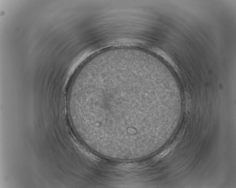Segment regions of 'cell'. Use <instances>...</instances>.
<instances>
[{
    "label": "cell",
    "mask_w": 236,
    "mask_h": 188,
    "mask_svg": "<svg viewBox=\"0 0 236 188\" xmlns=\"http://www.w3.org/2000/svg\"><path fill=\"white\" fill-rule=\"evenodd\" d=\"M176 144L175 143L172 144V145H170L168 147H167V149H165L164 151H162L161 153H160L159 154L157 155V156L155 157L154 159L155 160H158L159 159H160L162 158V157H164L165 156H166V155H167V154L170 151L171 149L173 148V147H174V145H175Z\"/></svg>",
    "instance_id": "obj_1"
}]
</instances>
